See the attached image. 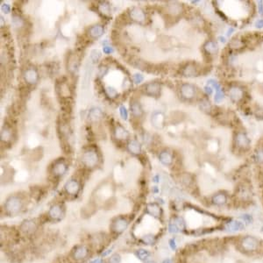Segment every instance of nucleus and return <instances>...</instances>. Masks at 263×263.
<instances>
[{"label": "nucleus", "mask_w": 263, "mask_h": 263, "mask_svg": "<svg viewBox=\"0 0 263 263\" xmlns=\"http://www.w3.org/2000/svg\"><path fill=\"white\" fill-rule=\"evenodd\" d=\"M205 50L208 54H215L217 51V45L214 41H207L205 45Z\"/></svg>", "instance_id": "nucleus-33"}, {"label": "nucleus", "mask_w": 263, "mask_h": 263, "mask_svg": "<svg viewBox=\"0 0 263 263\" xmlns=\"http://www.w3.org/2000/svg\"><path fill=\"white\" fill-rule=\"evenodd\" d=\"M57 89L59 90V94L62 96H63L65 99H67V97H68V96H70V89H69L68 85L65 82H61L59 84V86Z\"/></svg>", "instance_id": "nucleus-29"}, {"label": "nucleus", "mask_w": 263, "mask_h": 263, "mask_svg": "<svg viewBox=\"0 0 263 263\" xmlns=\"http://www.w3.org/2000/svg\"><path fill=\"white\" fill-rule=\"evenodd\" d=\"M135 255L140 260H146L151 256V254L149 251L143 249V248H140V249H138L135 252Z\"/></svg>", "instance_id": "nucleus-32"}, {"label": "nucleus", "mask_w": 263, "mask_h": 263, "mask_svg": "<svg viewBox=\"0 0 263 263\" xmlns=\"http://www.w3.org/2000/svg\"><path fill=\"white\" fill-rule=\"evenodd\" d=\"M180 94L186 100H190L196 96V89L189 84H183L180 88Z\"/></svg>", "instance_id": "nucleus-12"}, {"label": "nucleus", "mask_w": 263, "mask_h": 263, "mask_svg": "<svg viewBox=\"0 0 263 263\" xmlns=\"http://www.w3.org/2000/svg\"><path fill=\"white\" fill-rule=\"evenodd\" d=\"M13 24L14 26L19 28L24 25V19L18 14H13Z\"/></svg>", "instance_id": "nucleus-35"}, {"label": "nucleus", "mask_w": 263, "mask_h": 263, "mask_svg": "<svg viewBox=\"0 0 263 263\" xmlns=\"http://www.w3.org/2000/svg\"><path fill=\"white\" fill-rule=\"evenodd\" d=\"M103 52L105 54H112L113 52V48L109 45H105L103 47Z\"/></svg>", "instance_id": "nucleus-49"}, {"label": "nucleus", "mask_w": 263, "mask_h": 263, "mask_svg": "<svg viewBox=\"0 0 263 263\" xmlns=\"http://www.w3.org/2000/svg\"><path fill=\"white\" fill-rule=\"evenodd\" d=\"M128 16L130 19H132L134 22L138 23L140 25H143L146 23V13L143 9L140 7H134L130 9L128 12Z\"/></svg>", "instance_id": "nucleus-6"}, {"label": "nucleus", "mask_w": 263, "mask_h": 263, "mask_svg": "<svg viewBox=\"0 0 263 263\" xmlns=\"http://www.w3.org/2000/svg\"><path fill=\"white\" fill-rule=\"evenodd\" d=\"M47 215H48V217L51 220L60 221V220L63 219V216H64V210L62 207V205H54L53 206H51L50 209L48 210Z\"/></svg>", "instance_id": "nucleus-11"}, {"label": "nucleus", "mask_w": 263, "mask_h": 263, "mask_svg": "<svg viewBox=\"0 0 263 263\" xmlns=\"http://www.w3.org/2000/svg\"><path fill=\"white\" fill-rule=\"evenodd\" d=\"M105 33V27L101 24H96L88 28V36L93 40L100 38Z\"/></svg>", "instance_id": "nucleus-15"}, {"label": "nucleus", "mask_w": 263, "mask_h": 263, "mask_svg": "<svg viewBox=\"0 0 263 263\" xmlns=\"http://www.w3.org/2000/svg\"><path fill=\"white\" fill-rule=\"evenodd\" d=\"M205 91H206V93H207L208 95H211V94L212 93V89L211 87H209V86H206V87H205Z\"/></svg>", "instance_id": "nucleus-52"}, {"label": "nucleus", "mask_w": 263, "mask_h": 263, "mask_svg": "<svg viewBox=\"0 0 263 263\" xmlns=\"http://www.w3.org/2000/svg\"><path fill=\"white\" fill-rule=\"evenodd\" d=\"M235 142L240 148H246L249 146L250 140L244 134H238L236 135Z\"/></svg>", "instance_id": "nucleus-26"}, {"label": "nucleus", "mask_w": 263, "mask_h": 263, "mask_svg": "<svg viewBox=\"0 0 263 263\" xmlns=\"http://www.w3.org/2000/svg\"><path fill=\"white\" fill-rule=\"evenodd\" d=\"M68 170V163L64 159H57L51 166V172L56 177H62Z\"/></svg>", "instance_id": "nucleus-4"}, {"label": "nucleus", "mask_w": 263, "mask_h": 263, "mask_svg": "<svg viewBox=\"0 0 263 263\" xmlns=\"http://www.w3.org/2000/svg\"><path fill=\"white\" fill-rule=\"evenodd\" d=\"M211 202L216 206H223L227 203V195L224 192L215 193L211 197Z\"/></svg>", "instance_id": "nucleus-20"}, {"label": "nucleus", "mask_w": 263, "mask_h": 263, "mask_svg": "<svg viewBox=\"0 0 263 263\" xmlns=\"http://www.w3.org/2000/svg\"><path fill=\"white\" fill-rule=\"evenodd\" d=\"M98 11L103 16L108 17L111 13V5L108 2H101L98 4Z\"/></svg>", "instance_id": "nucleus-30"}, {"label": "nucleus", "mask_w": 263, "mask_h": 263, "mask_svg": "<svg viewBox=\"0 0 263 263\" xmlns=\"http://www.w3.org/2000/svg\"><path fill=\"white\" fill-rule=\"evenodd\" d=\"M81 189V185L80 183L76 179L71 178L68 180L66 184L64 185V190L69 196H75L79 193Z\"/></svg>", "instance_id": "nucleus-9"}, {"label": "nucleus", "mask_w": 263, "mask_h": 263, "mask_svg": "<svg viewBox=\"0 0 263 263\" xmlns=\"http://www.w3.org/2000/svg\"><path fill=\"white\" fill-rule=\"evenodd\" d=\"M196 68L193 64H189L187 66H185L183 69V74L184 76L187 77H191L196 75Z\"/></svg>", "instance_id": "nucleus-31"}, {"label": "nucleus", "mask_w": 263, "mask_h": 263, "mask_svg": "<svg viewBox=\"0 0 263 263\" xmlns=\"http://www.w3.org/2000/svg\"><path fill=\"white\" fill-rule=\"evenodd\" d=\"M37 229V224L34 220H25L20 226V230L25 234H33Z\"/></svg>", "instance_id": "nucleus-18"}, {"label": "nucleus", "mask_w": 263, "mask_h": 263, "mask_svg": "<svg viewBox=\"0 0 263 263\" xmlns=\"http://www.w3.org/2000/svg\"><path fill=\"white\" fill-rule=\"evenodd\" d=\"M183 11V5L181 3L177 2H172L167 4V12L170 13L171 15H178L182 13Z\"/></svg>", "instance_id": "nucleus-28"}, {"label": "nucleus", "mask_w": 263, "mask_h": 263, "mask_svg": "<svg viewBox=\"0 0 263 263\" xmlns=\"http://www.w3.org/2000/svg\"><path fill=\"white\" fill-rule=\"evenodd\" d=\"M228 95L234 102H238L242 98L243 90L238 87H232L228 90Z\"/></svg>", "instance_id": "nucleus-24"}, {"label": "nucleus", "mask_w": 263, "mask_h": 263, "mask_svg": "<svg viewBox=\"0 0 263 263\" xmlns=\"http://www.w3.org/2000/svg\"><path fill=\"white\" fill-rule=\"evenodd\" d=\"M121 261V257L118 254H114L110 258H109L108 263H120Z\"/></svg>", "instance_id": "nucleus-41"}, {"label": "nucleus", "mask_w": 263, "mask_h": 263, "mask_svg": "<svg viewBox=\"0 0 263 263\" xmlns=\"http://www.w3.org/2000/svg\"><path fill=\"white\" fill-rule=\"evenodd\" d=\"M223 98H224V93H223V91H222L221 90H217L216 95L214 96V100H215V102L218 103V102H220Z\"/></svg>", "instance_id": "nucleus-45"}, {"label": "nucleus", "mask_w": 263, "mask_h": 263, "mask_svg": "<svg viewBox=\"0 0 263 263\" xmlns=\"http://www.w3.org/2000/svg\"><path fill=\"white\" fill-rule=\"evenodd\" d=\"M255 157H256L257 162L263 163V148H260V149H258V150L256 151Z\"/></svg>", "instance_id": "nucleus-44"}, {"label": "nucleus", "mask_w": 263, "mask_h": 263, "mask_svg": "<svg viewBox=\"0 0 263 263\" xmlns=\"http://www.w3.org/2000/svg\"><path fill=\"white\" fill-rule=\"evenodd\" d=\"M200 108L203 111H205V112H210L211 107V105L208 103V101H203L200 104Z\"/></svg>", "instance_id": "nucleus-46"}, {"label": "nucleus", "mask_w": 263, "mask_h": 263, "mask_svg": "<svg viewBox=\"0 0 263 263\" xmlns=\"http://www.w3.org/2000/svg\"><path fill=\"white\" fill-rule=\"evenodd\" d=\"M146 212L155 218H160L162 216V209L157 203H150L146 205Z\"/></svg>", "instance_id": "nucleus-17"}, {"label": "nucleus", "mask_w": 263, "mask_h": 263, "mask_svg": "<svg viewBox=\"0 0 263 263\" xmlns=\"http://www.w3.org/2000/svg\"><path fill=\"white\" fill-rule=\"evenodd\" d=\"M240 248L246 253H254L258 250L260 246V241L257 238L251 235H246L241 238L239 241Z\"/></svg>", "instance_id": "nucleus-3"}, {"label": "nucleus", "mask_w": 263, "mask_h": 263, "mask_svg": "<svg viewBox=\"0 0 263 263\" xmlns=\"http://www.w3.org/2000/svg\"><path fill=\"white\" fill-rule=\"evenodd\" d=\"M237 196H238V198L242 201H247L251 200L252 198V193H251L250 189L246 187L245 185L240 186L238 188V191H237Z\"/></svg>", "instance_id": "nucleus-23"}, {"label": "nucleus", "mask_w": 263, "mask_h": 263, "mask_svg": "<svg viewBox=\"0 0 263 263\" xmlns=\"http://www.w3.org/2000/svg\"><path fill=\"white\" fill-rule=\"evenodd\" d=\"M90 263H103V260L100 259H95L91 260Z\"/></svg>", "instance_id": "nucleus-54"}, {"label": "nucleus", "mask_w": 263, "mask_h": 263, "mask_svg": "<svg viewBox=\"0 0 263 263\" xmlns=\"http://www.w3.org/2000/svg\"><path fill=\"white\" fill-rule=\"evenodd\" d=\"M256 26H257L258 28L263 27V19H259V20L256 21Z\"/></svg>", "instance_id": "nucleus-51"}, {"label": "nucleus", "mask_w": 263, "mask_h": 263, "mask_svg": "<svg viewBox=\"0 0 263 263\" xmlns=\"http://www.w3.org/2000/svg\"><path fill=\"white\" fill-rule=\"evenodd\" d=\"M143 79H144V77H143V75H141V74H139V73H137V74H135V75H134V76H133V81H134L135 84H140L142 81H143Z\"/></svg>", "instance_id": "nucleus-47"}, {"label": "nucleus", "mask_w": 263, "mask_h": 263, "mask_svg": "<svg viewBox=\"0 0 263 263\" xmlns=\"http://www.w3.org/2000/svg\"><path fill=\"white\" fill-rule=\"evenodd\" d=\"M153 190H154V193H155V194H156V193H158V191H159L158 187H157V186H155V187L153 188Z\"/></svg>", "instance_id": "nucleus-56"}, {"label": "nucleus", "mask_w": 263, "mask_h": 263, "mask_svg": "<svg viewBox=\"0 0 263 263\" xmlns=\"http://www.w3.org/2000/svg\"><path fill=\"white\" fill-rule=\"evenodd\" d=\"M145 263H156L155 261H154V260H148V261H146V262Z\"/></svg>", "instance_id": "nucleus-59"}, {"label": "nucleus", "mask_w": 263, "mask_h": 263, "mask_svg": "<svg viewBox=\"0 0 263 263\" xmlns=\"http://www.w3.org/2000/svg\"><path fill=\"white\" fill-rule=\"evenodd\" d=\"M1 10H2V12L4 13H10V11H11V7H10V5H9L8 4H3L2 5H1Z\"/></svg>", "instance_id": "nucleus-48"}, {"label": "nucleus", "mask_w": 263, "mask_h": 263, "mask_svg": "<svg viewBox=\"0 0 263 263\" xmlns=\"http://www.w3.org/2000/svg\"><path fill=\"white\" fill-rule=\"evenodd\" d=\"M233 28H230L229 31H228V32H227V35H228V36H229L230 34H232V33H233Z\"/></svg>", "instance_id": "nucleus-57"}, {"label": "nucleus", "mask_w": 263, "mask_h": 263, "mask_svg": "<svg viewBox=\"0 0 263 263\" xmlns=\"http://www.w3.org/2000/svg\"><path fill=\"white\" fill-rule=\"evenodd\" d=\"M119 113H120V116L124 120H126L128 118V112H127V110L125 106L122 105L119 107Z\"/></svg>", "instance_id": "nucleus-42"}, {"label": "nucleus", "mask_w": 263, "mask_h": 263, "mask_svg": "<svg viewBox=\"0 0 263 263\" xmlns=\"http://www.w3.org/2000/svg\"><path fill=\"white\" fill-rule=\"evenodd\" d=\"M23 206V202L19 196L16 195L9 196L4 203V209L10 215H15L20 211Z\"/></svg>", "instance_id": "nucleus-2"}, {"label": "nucleus", "mask_w": 263, "mask_h": 263, "mask_svg": "<svg viewBox=\"0 0 263 263\" xmlns=\"http://www.w3.org/2000/svg\"><path fill=\"white\" fill-rule=\"evenodd\" d=\"M239 218L240 220L245 224H247V225H251L254 223V217L251 215V214H248V213H244L242 215L239 216Z\"/></svg>", "instance_id": "nucleus-36"}, {"label": "nucleus", "mask_w": 263, "mask_h": 263, "mask_svg": "<svg viewBox=\"0 0 263 263\" xmlns=\"http://www.w3.org/2000/svg\"><path fill=\"white\" fill-rule=\"evenodd\" d=\"M151 122L156 128H162L164 125V116L162 113L155 112L152 115Z\"/></svg>", "instance_id": "nucleus-25"}, {"label": "nucleus", "mask_w": 263, "mask_h": 263, "mask_svg": "<svg viewBox=\"0 0 263 263\" xmlns=\"http://www.w3.org/2000/svg\"><path fill=\"white\" fill-rule=\"evenodd\" d=\"M224 229L228 233H237L245 229V224L241 220H231L226 222Z\"/></svg>", "instance_id": "nucleus-13"}, {"label": "nucleus", "mask_w": 263, "mask_h": 263, "mask_svg": "<svg viewBox=\"0 0 263 263\" xmlns=\"http://www.w3.org/2000/svg\"><path fill=\"white\" fill-rule=\"evenodd\" d=\"M88 255H89V248H88V246H84V245L75 246L71 253V256L75 261L84 260L87 258Z\"/></svg>", "instance_id": "nucleus-8"}, {"label": "nucleus", "mask_w": 263, "mask_h": 263, "mask_svg": "<svg viewBox=\"0 0 263 263\" xmlns=\"http://www.w3.org/2000/svg\"><path fill=\"white\" fill-rule=\"evenodd\" d=\"M105 92H106L107 96H108L109 97H111V98H114V97H116L118 95L117 90L113 87H111V86H108V87L105 88Z\"/></svg>", "instance_id": "nucleus-39"}, {"label": "nucleus", "mask_w": 263, "mask_h": 263, "mask_svg": "<svg viewBox=\"0 0 263 263\" xmlns=\"http://www.w3.org/2000/svg\"><path fill=\"white\" fill-rule=\"evenodd\" d=\"M90 58L94 61V62H97L98 60H100L101 58V53L100 51L98 50H93L90 54Z\"/></svg>", "instance_id": "nucleus-43"}, {"label": "nucleus", "mask_w": 263, "mask_h": 263, "mask_svg": "<svg viewBox=\"0 0 263 263\" xmlns=\"http://www.w3.org/2000/svg\"><path fill=\"white\" fill-rule=\"evenodd\" d=\"M159 181H160V180H159V175H156V176L155 177V180H154V182H155V183H158Z\"/></svg>", "instance_id": "nucleus-58"}, {"label": "nucleus", "mask_w": 263, "mask_h": 263, "mask_svg": "<svg viewBox=\"0 0 263 263\" xmlns=\"http://www.w3.org/2000/svg\"><path fill=\"white\" fill-rule=\"evenodd\" d=\"M142 242L146 245H153L155 244V241H156V238H155V235L153 234H146V235H144L141 238Z\"/></svg>", "instance_id": "nucleus-34"}, {"label": "nucleus", "mask_w": 263, "mask_h": 263, "mask_svg": "<svg viewBox=\"0 0 263 263\" xmlns=\"http://www.w3.org/2000/svg\"><path fill=\"white\" fill-rule=\"evenodd\" d=\"M23 79L29 85H34L39 81V73L37 68L34 66L26 67L23 71Z\"/></svg>", "instance_id": "nucleus-5"}, {"label": "nucleus", "mask_w": 263, "mask_h": 263, "mask_svg": "<svg viewBox=\"0 0 263 263\" xmlns=\"http://www.w3.org/2000/svg\"><path fill=\"white\" fill-rule=\"evenodd\" d=\"M126 148H127L128 152L131 153L133 155H140L141 154V144L136 139L129 140L127 144H126Z\"/></svg>", "instance_id": "nucleus-16"}, {"label": "nucleus", "mask_w": 263, "mask_h": 263, "mask_svg": "<svg viewBox=\"0 0 263 263\" xmlns=\"http://www.w3.org/2000/svg\"><path fill=\"white\" fill-rule=\"evenodd\" d=\"M13 136V130L11 128V126L5 124L1 131V140L4 143H10Z\"/></svg>", "instance_id": "nucleus-22"}, {"label": "nucleus", "mask_w": 263, "mask_h": 263, "mask_svg": "<svg viewBox=\"0 0 263 263\" xmlns=\"http://www.w3.org/2000/svg\"><path fill=\"white\" fill-rule=\"evenodd\" d=\"M181 180H182V183H183L185 186H187V187L190 186L191 184L193 183L192 177H191V175H189V174H184V175L182 176V179Z\"/></svg>", "instance_id": "nucleus-38"}, {"label": "nucleus", "mask_w": 263, "mask_h": 263, "mask_svg": "<svg viewBox=\"0 0 263 263\" xmlns=\"http://www.w3.org/2000/svg\"><path fill=\"white\" fill-rule=\"evenodd\" d=\"M103 117V112L101 111L100 108H92L89 111L88 113V118L93 122L100 120Z\"/></svg>", "instance_id": "nucleus-27"}, {"label": "nucleus", "mask_w": 263, "mask_h": 263, "mask_svg": "<svg viewBox=\"0 0 263 263\" xmlns=\"http://www.w3.org/2000/svg\"><path fill=\"white\" fill-rule=\"evenodd\" d=\"M168 244H169V246H170V248H171L172 250H176L177 245H176V241H175V238H171V239L169 240Z\"/></svg>", "instance_id": "nucleus-50"}, {"label": "nucleus", "mask_w": 263, "mask_h": 263, "mask_svg": "<svg viewBox=\"0 0 263 263\" xmlns=\"http://www.w3.org/2000/svg\"><path fill=\"white\" fill-rule=\"evenodd\" d=\"M81 162L86 168H93L99 162L98 152L94 147H89L81 155Z\"/></svg>", "instance_id": "nucleus-1"}, {"label": "nucleus", "mask_w": 263, "mask_h": 263, "mask_svg": "<svg viewBox=\"0 0 263 263\" xmlns=\"http://www.w3.org/2000/svg\"><path fill=\"white\" fill-rule=\"evenodd\" d=\"M128 225H129V221L125 217L119 216V217H116L112 222L111 227H112V231L114 233L121 234L127 229Z\"/></svg>", "instance_id": "nucleus-7"}, {"label": "nucleus", "mask_w": 263, "mask_h": 263, "mask_svg": "<svg viewBox=\"0 0 263 263\" xmlns=\"http://www.w3.org/2000/svg\"><path fill=\"white\" fill-rule=\"evenodd\" d=\"M174 221H175L174 223H175V225L178 226L180 231L186 229V223H185L184 219L182 217H176L174 219Z\"/></svg>", "instance_id": "nucleus-37"}, {"label": "nucleus", "mask_w": 263, "mask_h": 263, "mask_svg": "<svg viewBox=\"0 0 263 263\" xmlns=\"http://www.w3.org/2000/svg\"><path fill=\"white\" fill-rule=\"evenodd\" d=\"M114 137L118 141H125L127 140L130 137L129 132L125 129L124 126H122L119 124H117L114 127Z\"/></svg>", "instance_id": "nucleus-14"}, {"label": "nucleus", "mask_w": 263, "mask_h": 263, "mask_svg": "<svg viewBox=\"0 0 263 263\" xmlns=\"http://www.w3.org/2000/svg\"><path fill=\"white\" fill-rule=\"evenodd\" d=\"M130 110L134 118H140L144 113L141 105L139 103L138 100H132L130 103Z\"/></svg>", "instance_id": "nucleus-21"}, {"label": "nucleus", "mask_w": 263, "mask_h": 263, "mask_svg": "<svg viewBox=\"0 0 263 263\" xmlns=\"http://www.w3.org/2000/svg\"><path fill=\"white\" fill-rule=\"evenodd\" d=\"M159 161L165 166H171L173 164V155L168 150H162L159 153Z\"/></svg>", "instance_id": "nucleus-19"}, {"label": "nucleus", "mask_w": 263, "mask_h": 263, "mask_svg": "<svg viewBox=\"0 0 263 263\" xmlns=\"http://www.w3.org/2000/svg\"><path fill=\"white\" fill-rule=\"evenodd\" d=\"M162 263H173V260L170 259H165L162 261Z\"/></svg>", "instance_id": "nucleus-55"}, {"label": "nucleus", "mask_w": 263, "mask_h": 263, "mask_svg": "<svg viewBox=\"0 0 263 263\" xmlns=\"http://www.w3.org/2000/svg\"><path fill=\"white\" fill-rule=\"evenodd\" d=\"M168 232L172 234H175V233H179L180 229L178 228V226H176L174 222H173V223L170 222V223H169V225H168Z\"/></svg>", "instance_id": "nucleus-40"}, {"label": "nucleus", "mask_w": 263, "mask_h": 263, "mask_svg": "<svg viewBox=\"0 0 263 263\" xmlns=\"http://www.w3.org/2000/svg\"><path fill=\"white\" fill-rule=\"evenodd\" d=\"M161 84L158 82H150L143 86L144 93L150 96H158L161 93Z\"/></svg>", "instance_id": "nucleus-10"}, {"label": "nucleus", "mask_w": 263, "mask_h": 263, "mask_svg": "<svg viewBox=\"0 0 263 263\" xmlns=\"http://www.w3.org/2000/svg\"><path fill=\"white\" fill-rule=\"evenodd\" d=\"M259 12L260 14H263V4L261 2H259Z\"/></svg>", "instance_id": "nucleus-53"}]
</instances>
